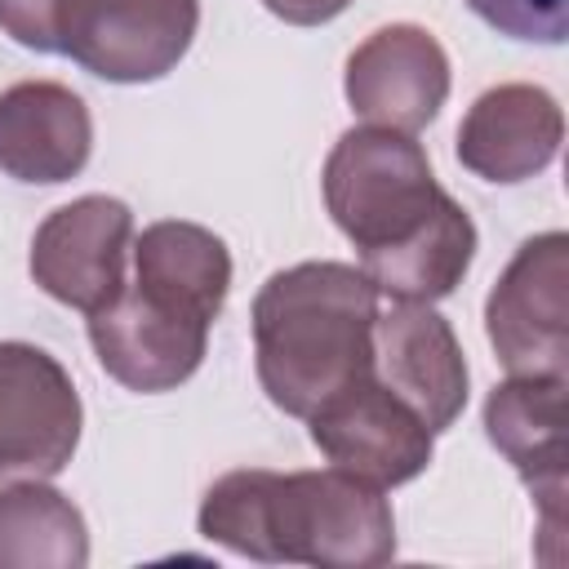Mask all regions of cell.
Masks as SVG:
<instances>
[{"instance_id":"1","label":"cell","mask_w":569,"mask_h":569,"mask_svg":"<svg viewBox=\"0 0 569 569\" xmlns=\"http://www.w3.org/2000/svg\"><path fill=\"white\" fill-rule=\"evenodd\" d=\"M320 191L333 227L356 244L360 271L391 302H440L462 284L476 222L436 182L413 133L347 129L325 160Z\"/></svg>"},{"instance_id":"2","label":"cell","mask_w":569,"mask_h":569,"mask_svg":"<svg viewBox=\"0 0 569 569\" xmlns=\"http://www.w3.org/2000/svg\"><path fill=\"white\" fill-rule=\"evenodd\" d=\"M196 529L258 565L378 569L396 556L391 502L342 467L227 471L204 489Z\"/></svg>"},{"instance_id":"3","label":"cell","mask_w":569,"mask_h":569,"mask_svg":"<svg viewBox=\"0 0 569 569\" xmlns=\"http://www.w3.org/2000/svg\"><path fill=\"white\" fill-rule=\"evenodd\" d=\"M378 289L351 262H293L253 298V365L267 400L311 418L333 391L369 373Z\"/></svg>"},{"instance_id":"4","label":"cell","mask_w":569,"mask_h":569,"mask_svg":"<svg viewBox=\"0 0 569 569\" xmlns=\"http://www.w3.org/2000/svg\"><path fill=\"white\" fill-rule=\"evenodd\" d=\"M200 0H58V53L111 84H151L191 49Z\"/></svg>"},{"instance_id":"5","label":"cell","mask_w":569,"mask_h":569,"mask_svg":"<svg viewBox=\"0 0 569 569\" xmlns=\"http://www.w3.org/2000/svg\"><path fill=\"white\" fill-rule=\"evenodd\" d=\"M209 325L213 320L200 307L129 276L124 289L89 316V342L98 365L120 387L156 396L182 387L200 369Z\"/></svg>"},{"instance_id":"6","label":"cell","mask_w":569,"mask_h":569,"mask_svg":"<svg viewBox=\"0 0 569 569\" xmlns=\"http://www.w3.org/2000/svg\"><path fill=\"white\" fill-rule=\"evenodd\" d=\"M485 333L507 373L565 378L569 365V236H529L485 298Z\"/></svg>"},{"instance_id":"7","label":"cell","mask_w":569,"mask_h":569,"mask_svg":"<svg viewBox=\"0 0 569 569\" xmlns=\"http://www.w3.org/2000/svg\"><path fill=\"white\" fill-rule=\"evenodd\" d=\"M84 409L71 373L36 342H0V480H49L80 445Z\"/></svg>"},{"instance_id":"8","label":"cell","mask_w":569,"mask_h":569,"mask_svg":"<svg viewBox=\"0 0 569 569\" xmlns=\"http://www.w3.org/2000/svg\"><path fill=\"white\" fill-rule=\"evenodd\" d=\"M133 213L116 196H80L58 204L31 236V280L62 307L93 316L129 280Z\"/></svg>"},{"instance_id":"9","label":"cell","mask_w":569,"mask_h":569,"mask_svg":"<svg viewBox=\"0 0 569 569\" xmlns=\"http://www.w3.org/2000/svg\"><path fill=\"white\" fill-rule=\"evenodd\" d=\"M307 427L311 445L329 458V467H342L378 489L418 480L436 453V436L427 431V422L373 373L333 391L307 418Z\"/></svg>"},{"instance_id":"10","label":"cell","mask_w":569,"mask_h":569,"mask_svg":"<svg viewBox=\"0 0 569 569\" xmlns=\"http://www.w3.org/2000/svg\"><path fill=\"white\" fill-rule=\"evenodd\" d=\"M369 373L400 396L431 436L449 431L467 409V356L453 338V325L431 302H391L373 320V360Z\"/></svg>"},{"instance_id":"11","label":"cell","mask_w":569,"mask_h":569,"mask_svg":"<svg viewBox=\"0 0 569 569\" xmlns=\"http://www.w3.org/2000/svg\"><path fill=\"white\" fill-rule=\"evenodd\" d=\"M342 93L360 120L418 133L449 98V53L418 22L378 27L351 49Z\"/></svg>"},{"instance_id":"12","label":"cell","mask_w":569,"mask_h":569,"mask_svg":"<svg viewBox=\"0 0 569 569\" xmlns=\"http://www.w3.org/2000/svg\"><path fill=\"white\" fill-rule=\"evenodd\" d=\"M565 142V111L542 84H493L458 124V164L485 182H525L542 173Z\"/></svg>"},{"instance_id":"13","label":"cell","mask_w":569,"mask_h":569,"mask_svg":"<svg viewBox=\"0 0 569 569\" xmlns=\"http://www.w3.org/2000/svg\"><path fill=\"white\" fill-rule=\"evenodd\" d=\"M93 151L84 98L58 80H18L0 93V173L13 182H71Z\"/></svg>"},{"instance_id":"14","label":"cell","mask_w":569,"mask_h":569,"mask_svg":"<svg viewBox=\"0 0 569 569\" xmlns=\"http://www.w3.org/2000/svg\"><path fill=\"white\" fill-rule=\"evenodd\" d=\"M485 436L529 485L547 529H556L565 498V378L511 373L498 382L485 396Z\"/></svg>"},{"instance_id":"15","label":"cell","mask_w":569,"mask_h":569,"mask_svg":"<svg viewBox=\"0 0 569 569\" xmlns=\"http://www.w3.org/2000/svg\"><path fill=\"white\" fill-rule=\"evenodd\" d=\"M133 280L178 293L182 302L200 307L209 320L222 316L231 289V253L222 236L200 222L160 218L133 236Z\"/></svg>"},{"instance_id":"16","label":"cell","mask_w":569,"mask_h":569,"mask_svg":"<svg viewBox=\"0 0 569 569\" xmlns=\"http://www.w3.org/2000/svg\"><path fill=\"white\" fill-rule=\"evenodd\" d=\"M89 529L80 507L44 485L13 480L0 489V569H84Z\"/></svg>"},{"instance_id":"17","label":"cell","mask_w":569,"mask_h":569,"mask_svg":"<svg viewBox=\"0 0 569 569\" xmlns=\"http://www.w3.org/2000/svg\"><path fill=\"white\" fill-rule=\"evenodd\" d=\"M471 13L507 40L525 44H565L569 0H467Z\"/></svg>"},{"instance_id":"18","label":"cell","mask_w":569,"mask_h":569,"mask_svg":"<svg viewBox=\"0 0 569 569\" xmlns=\"http://www.w3.org/2000/svg\"><path fill=\"white\" fill-rule=\"evenodd\" d=\"M0 31L36 53H58V0H0Z\"/></svg>"},{"instance_id":"19","label":"cell","mask_w":569,"mask_h":569,"mask_svg":"<svg viewBox=\"0 0 569 569\" xmlns=\"http://www.w3.org/2000/svg\"><path fill=\"white\" fill-rule=\"evenodd\" d=\"M262 4L289 27H320V22H333L351 0H262Z\"/></svg>"}]
</instances>
